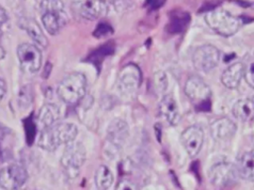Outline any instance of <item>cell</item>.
Returning a JSON list of instances; mask_svg holds the SVG:
<instances>
[{
  "instance_id": "cell-1",
  "label": "cell",
  "mask_w": 254,
  "mask_h": 190,
  "mask_svg": "<svg viewBox=\"0 0 254 190\" xmlns=\"http://www.w3.org/2000/svg\"><path fill=\"white\" fill-rule=\"evenodd\" d=\"M77 128L71 123H60L40 131L38 144L42 148L53 151L62 144L74 141Z\"/></svg>"
},
{
  "instance_id": "cell-2",
  "label": "cell",
  "mask_w": 254,
  "mask_h": 190,
  "mask_svg": "<svg viewBox=\"0 0 254 190\" xmlns=\"http://www.w3.org/2000/svg\"><path fill=\"white\" fill-rule=\"evenodd\" d=\"M86 92V78L80 72L67 74L60 82L57 93L62 101L67 105L78 103Z\"/></svg>"
},
{
  "instance_id": "cell-3",
  "label": "cell",
  "mask_w": 254,
  "mask_h": 190,
  "mask_svg": "<svg viewBox=\"0 0 254 190\" xmlns=\"http://www.w3.org/2000/svg\"><path fill=\"white\" fill-rule=\"evenodd\" d=\"M205 22L217 34L230 37L244 24L240 17H235L223 9H212L205 14Z\"/></svg>"
},
{
  "instance_id": "cell-4",
  "label": "cell",
  "mask_w": 254,
  "mask_h": 190,
  "mask_svg": "<svg viewBox=\"0 0 254 190\" xmlns=\"http://www.w3.org/2000/svg\"><path fill=\"white\" fill-rule=\"evenodd\" d=\"M61 0H43L40 4L42 22L51 35H57L66 24L67 17Z\"/></svg>"
},
{
  "instance_id": "cell-5",
  "label": "cell",
  "mask_w": 254,
  "mask_h": 190,
  "mask_svg": "<svg viewBox=\"0 0 254 190\" xmlns=\"http://www.w3.org/2000/svg\"><path fill=\"white\" fill-rule=\"evenodd\" d=\"M185 93L199 112L210 109L211 90L209 86L197 75L190 76L185 83Z\"/></svg>"
},
{
  "instance_id": "cell-6",
  "label": "cell",
  "mask_w": 254,
  "mask_h": 190,
  "mask_svg": "<svg viewBox=\"0 0 254 190\" xmlns=\"http://www.w3.org/2000/svg\"><path fill=\"white\" fill-rule=\"evenodd\" d=\"M86 158L85 147L81 142H71L65 147L61 163L65 170L69 178H74L77 176L80 167L84 163Z\"/></svg>"
},
{
  "instance_id": "cell-7",
  "label": "cell",
  "mask_w": 254,
  "mask_h": 190,
  "mask_svg": "<svg viewBox=\"0 0 254 190\" xmlns=\"http://www.w3.org/2000/svg\"><path fill=\"white\" fill-rule=\"evenodd\" d=\"M219 59V50L211 45H204L197 48L192 54V63L194 68L202 72H208L216 67Z\"/></svg>"
},
{
  "instance_id": "cell-8",
  "label": "cell",
  "mask_w": 254,
  "mask_h": 190,
  "mask_svg": "<svg viewBox=\"0 0 254 190\" xmlns=\"http://www.w3.org/2000/svg\"><path fill=\"white\" fill-rule=\"evenodd\" d=\"M238 175L235 165L227 161H220L213 164L209 170L210 182L219 188L231 186L235 183Z\"/></svg>"
},
{
  "instance_id": "cell-9",
  "label": "cell",
  "mask_w": 254,
  "mask_h": 190,
  "mask_svg": "<svg viewBox=\"0 0 254 190\" xmlns=\"http://www.w3.org/2000/svg\"><path fill=\"white\" fill-rule=\"evenodd\" d=\"M17 55L21 68L25 72L33 73L40 69L42 65L41 50L34 45L24 43L18 47Z\"/></svg>"
},
{
  "instance_id": "cell-10",
  "label": "cell",
  "mask_w": 254,
  "mask_h": 190,
  "mask_svg": "<svg viewBox=\"0 0 254 190\" xmlns=\"http://www.w3.org/2000/svg\"><path fill=\"white\" fill-rule=\"evenodd\" d=\"M28 172L24 166L10 164L0 170V187L5 190H16L27 180Z\"/></svg>"
},
{
  "instance_id": "cell-11",
  "label": "cell",
  "mask_w": 254,
  "mask_h": 190,
  "mask_svg": "<svg viewBox=\"0 0 254 190\" xmlns=\"http://www.w3.org/2000/svg\"><path fill=\"white\" fill-rule=\"evenodd\" d=\"M141 70L138 65L128 63L123 66L118 74V89L123 93H132L139 87L141 83Z\"/></svg>"
},
{
  "instance_id": "cell-12",
  "label": "cell",
  "mask_w": 254,
  "mask_h": 190,
  "mask_svg": "<svg viewBox=\"0 0 254 190\" xmlns=\"http://www.w3.org/2000/svg\"><path fill=\"white\" fill-rule=\"evenodd\" d=\"M203 132L197 126L188 127L181 135L182 143L190 157H194L199 152L203 143Z\"/></svg>"
},
{
  "instance_id": "cell-13",
  "label": "cell",
  "mask_w": 254,
  "mask_h": 190,
  "mask_svg": "<svg viewBox=\"0 0 254 190\" xmlns=\"http://www.w3.org/2000/svg\"><path fill=\"white\" fill-rule=\"evenodd\" d=\"M236 132V125L228 118L216 119L210 125V134L212 138L219 142L230 140Z\"/></svg>"
},
{
  "instance_id": "cell-14",
  "label": "cell",
  "mask_w": 254,
  "mask_h": 190,
  "mask_svg": "<svg viewBox=\"0 0 254 190\" xmlns=\"http://www.w3.org/2000/svg\"><path fill=\"white\" fill-rule=\"evenodd\" d=\"M159 110L161 115L166 119V121L170 125L176 126L179 124L181 120V114L179 111L178 104L171 94L164 95L160 102Z\"/></svg>"
},
{
  "instance_id": "cell-15",
  "label": "cell",
  "mask_w": 254,
  "mask_h": 190,
  "mask_svg": "<svg viewBox=\"0 0 254 190\" xmlns=\"http://www.w3.org/2000/svg\"><path fill=\"white\" fill-rule=\"evenodd\" d=\"M78 12L87 20H96L106 15L107 7L104 2L99 0H85L79 4Z\"/></svg>"
},
{
  "instance_id": "cell-16",
  "label": "cell",
  "mask_w": 254,
  "mask_h": 190,
  "mask_svg": "<svg viewBox=\"0 0 254 190\" xmlns=\"http://www.w3.org/2000/svg\"><path fill=\"white\" fill-rule=\"evenodd\" d=\"M244 73V63L234 62L230 64L221 75L222 84L228 89H235L239 86Z\"/></svg>"
},
{
  "instance_id": "cell-17",
  "label": "cell",
  "mask_w": 254,
  "mask_h": 190,
  "mask_svg": "<svg viewBox=\"0 0 254 190\" xmlns=\"http://www.w3.org/2000/svg\"><path fill=\"white\" fill-rule=\"evenodd\" d=\"M128 134H129L128 124L121 119L113 120L109 124L107 129V138L109 142L112 144L117 146H119L125 142V140L128 137Z\"/></svg>"
},
{
  "instance_id": "cell-18",
  "label": "cell",
  "mask_w": 254,
  "mask_h": 190,
  "mask_svg": "<svg viewBox=\"0 0 254 190\" xmlns=\"http://www.w3.org/2000/svg\"><path fill=\"white\" fill-rule=\"evenodd\" d=\"M59 117H60L59 108L56 105L51 103L46 104L39 110L37 120H36V126L40 129V131H42L46 128H49L55 125Z\"/></svg>"
},
{
  "instance_id": "cell-19",
  "label": "cell",
  "mask_w": 254,
  "mask_h": 190,
  "mask_svg": "<svg viewBox=\"0 0 254 190\" xmlns=\"http://www.w3.org/2000/svg\"><path fill=\"white\" fill-rule=\"evenodd\" d=\"M253 162L254 154L253 151H245L241 156H239L237 163L235 165L237 175L244 180H253Z\"/></svg>"
},
{
  "instance_id": "cell-20",
  "label": "cell",
  "mask_w": 254,
  "mask_h": 190,
  "mask_svg": "<svg viewBox=\"0 0 254 190\" xmlns=\"http://www.w3.org/2000/svg\"><path fill=\"white\" fill-rule=\"evenodd\" d=\"M190 21V16L188 12L177 10L170 16V22L166 29L171 34H179L183 32Z\"/></svg>"
},
{
  "instance_id": "cell-21",
  "label": "cell",
  "mask_w": 254,
  "mask_h": 190,
  "mask_svg": "<svg viewBox=\"0 0 254 190\" xmlns=\"http://www.w3.org/2000/svg\"><path fill=\"white\" fill-rule=\"evenodd\" d=\"M21 26L24 28L29 36L41 47L47 48L48 46V40L46 36L44 35L42 29L40 28L39 24L33 20V19H23L21 21Z\"/></svg>"
},
{
  "instance_id": "cell-22",
  "label": "cell",
  "mask_w": 254,
  "mask_h": 190,
  "mask_svg": "<svg viewBox=\"0 0 254 190\" xmlns=\"http://www.w3.org/2000/svg\"><path fill=\"white\" fill-rule=\"evenodd\" d=\"M232 113L234 117L240 121H249L253 117L254 104L251 99H240L236 101L232 108Z\"/></svg>"
},
{
  "instance_id": "cell-23",
  "label": "cell",
  "mask_w": 254,
  "mask_h": 190,
  "mask_svg": "<svg viewBox=\"0 0 254 190\" xmlns=\"http://www.w3.org/2000/svg\"><path fill=\"white\" fill-rule=\"evenodd\" d=\"M94 182L98 190H107L113 182V174L106 165H100L94 175Z\"/></svg>"
},
{
  "instance_id": "cell-24",
  "label": "cell",
  "mask_w": 254,
  "mask_h": 190,
  "mask_svg": "<svg viewBox=\"0 0 254 190\" xmlns=\"http://www.w3.org/2000/svg\"><path fill=\"white\" fill-rule=\"evenodd\" d=\"M114 49H115V46L112 42H108V43H105L104 45L100 46L98 48H96L95 50H93L89 56H88V60L91 61L92 63L96 64V63H99L101 62L106 56L108 55H111L113 52H114Z\"/></svg>"
},
{
  "instance_id": "cell-25",
  "label": "cell",
  "mask_w": 254,
  "mask_h": 190,
  "mask_svg": "<svg viewBox=\"0 0 254 190\" xmlns=\"http://www.w3.org/2000/svg\"><path fill=\"white\" fill-rule=\"evenodd\" d=\"M24 128L26 132L27 143L31 145L34 142V140L36 137V131H37L36 122L33 120L32 117H28L27 119L24 120Z\"/></svg>"
},
{
  "instance_id": "cell-26",
  "label": "cell",
  "mask_w": 254,
  "mask_h": 190,
  "mask_svg": "<svg viewBox=\"0 0 254 190\" xmlns=\"http://www.w3.org/2000/svg\"><path fill=\"white\" fill-rule=\"evenodd\" d=\"M154 83L158 92H161V93L165 92L168 86V80H167L166 74L163 71H157L154 74Z\"/></svg>"
},
{
  "instance_id": "cell-27",
  "label": "cell",
  "mask_w": 254,
  "mask_h": 190,
  "mask_svg": "<svg viewBox=\"0 0 254 190\" xmlns=\"http://www.w3.org/2000/svg\"><path fill=\"white\" fill-rule=\"evenodd\" d=\"M113 33V28L108 23H99L93 31V36L97 39L107 37Z\"/></svg>"
},
{
  "instance_id": "cell-28",
  "label": "cell",
  "mask_w": 254,
  "mask_h": 190,
  "mask_svg": "<svg viewBox=\"0 0 254 190\" xmlns=\"http://www.w3.org/2000/svg\"><path fill=\"white\" fill-rule=\"evenodd\" d=\"M243 76L245 77L246 82L248 85L253 88L254 87V66H253V61L250 60L246 65L244 64V73Z\"/></svg>"
},
{
  "instance_id": "cell-29",
  "label": "cell",
  "mask_w": 254,
  "mask_h": 190,
  "mask_svg": "<svg viewBox=\"0 0 254 190\" xmlns=\"http://www.w3.org/2000/svg\"><path fill=\"white\" fill-rule=\"evenodd\" d=\"M115 190H138V187L131 180L122 179L117 183Z\"/></svg>"
},
{
  "instance_id": "cell-30",
  "label": "cell",
  "mask_w": 254,
  "mask_h": 190,
  "mask_svg": "<svg viewBox=\"0 0 254 190\" xmlns=\"http://www.w3.org/2000/svg\"><path fill=\"white\" fill-rule=\"evenodd\" d=\"M164 3H165V0H152L151 1V9L152 10L159 9L160 7L163 6Z\"/></svg>"
},
{
  "instance_id": "cell-31",
  "label": "cell",
  "mask_w": 254,
  "mask_h": 190,
  "mask_svg": "<svg viewBox=\"0 0 254 190\" xmlns=\"http://www.w3.org/2000/svg\"><path fill=\"white\" fill-rule=\"evenodd\" d=\"M6 93V82L0 78V101L3 99Z\"/></svg>"
},
{
  "instance_id": "cell-32",
  "label": "cell",
  "mask_w": 254,
  "mask_h": 190,
  "mask_svg": "<svg viewBox=\"0 0 254 190\" xmlns=\"http://www.w3.org/2000/svg\"><path fill=\"white\" fill-rule=\"evenodd\" d=\"M8 19V15L6 13V11L0 7V27L2 24H4Z\"/></svg>"
},
{
  "instance_id": "cell-33",
  "label": "cell",
  "mask_w": 254,
  "mask_h": 190,
  "mask_svg": "<svg viewBox=\"0 0 254 190\" xmlns=\"http://www.w3.org/2000/svg\"><path fill=\"white\" fill-rule=\"evenodd\" d=\"M4 138V134L2 132V130L0 129V159L3 157V148H2V141Z\"/></svg>"
},
{
  "instance_id": "cell-34",
  "label": "cell",
  "mask_w": 254,
  "mask_h": 190,
  "mask_svg": "<svg viewBox=\"0 0 254 190\" xmlns=\"http://www.w3.org/2000/svg\"><path fill=\"white\" fill-rule=\"evenodd\" d=\"M1 36H2V31H1V27H0V38H1ZM4 56H5V50L0 44V59H2Z\"/></svg>"
},
{
  "instance_id": "cell-35",
  "label": "cell",
  "mask_w": 254,
  "mask_h": 190,
  "mask_svg": "<svg viewBox=\"0 0 254 190\" xmlns=\"http://www.w3.org/2000/svg\"><path fill=\"white\" fill-rule=\"evenodd\" d=\"M99 1H102V2H113L115 0H99Z\"/></svg>"
}]
</instances>
